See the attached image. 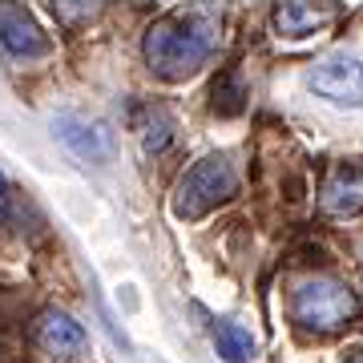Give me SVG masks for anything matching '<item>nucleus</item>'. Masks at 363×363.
Here are the masks:
<instances>
[{
    "instance_id": "nucleus-11",
    "label": "nucleus",
    "mask_w": 363,
    "mask_h": 363,
    "mask_svg": "<svg viewBox=\"0 0 363 363\" xmlns=\"http://www.w3.org/2000/svg\"><path fill=\"white\" fill-rule=\"evenodd\" d=\"M169 142H174V117H169V113H154L150 121H145V130H142L145 154H162Z\"/></svg>"
},
{
    "instance_id": "nucleus-4",
    "label": "nucleus",
    "mask_w": 363,
    "mask_h": 363,
    "mask_svg": "<svg viewBox=\"0 0 363 363\" xmlns=\"http://www.w3.org/2000/svg\"><path fill=\"white\" fill-rule=\"evenodd\" d=\"M315 97H323L331 105H347V109H363V65L347 52H331L323 61H315L307 73Z\"/></svg>"
},
{
    "instance_id": "nucleus-1",
    "label": "nucleus",
    "mask_w": 363,
    "mask_h": 363,
    "mask_svg": "<svg viewBox=\"0 0 363 363\" xmlns=\"http://www.w3.org/2000/svg\"><path fill=\"white\" fill-rule=\"evenodd\" d=\"M218 21L222 16L214 9H174L157 16L142 40L150 73L162 81H186L202 73L218 49Z\"/></svg>"
},
{
    "instance_id": "nucleus-3",
    "label": "nucleus",
    "mask_w": 363,
    "mask_h": 363,
    "mask_svg": "<svg viewBox=\"0 0 363 363\" xmlns=\"http://www.w3.org/2000/svg\"><path fill=\"white\" fill-rule=\"evenodd\" d=\"M238 194V169L226 154H206L198 166L186 169V178L174 190V214L186 222L206 218L214 206L230 202Z\"/></svg>"
},
{
    "instance_id": "nucleus-12",
    "label": "nucleus",
    "mask_w": 363,
    "mask_h": 363,
    "mask_svg": "<svg viewBox=\"0 0 363 363\" xmlns=\"http://www.w3.org/2000/svg\"><path fill=\"white\" fill-rule=\"evenodd\" d=\"M214 109H218V113H238V109H242V85H238L234 73L214 81Z\"/></svg>"
},
{
    "instance_id": "nucleus-10",
    "label": "nucleus",
    "mask_w": 363,
    "mask_h": 363,
    "mask_svg": "<svg viewBox=\"0 0 363 363\" xmlns=\"http://www.w3.org/2000/svg\"><path fill=\"white\" fill-rule=\"evenodd\" d=\"M214 347H218V355L226 363H250L255 359V335H250L247 327L230 323V319H222L218 327H214Z\"/></svg>"
},
{
    "instance_id": "nucleus-5",
    "label": "nucleus",
    "mask_w": 363,
    "mask_h": 363,
    "mask_svg": "<svg viewBox=\"0 0 363 363\" xmlns=\"http://www.w3.org/2000/svg\"><path fill=\"white\" fill-rule=\"evenodd\" d=\"M319 206L331 218H351L363 210V157L335 162L319 186Z\"/></svg>"
},
{
    "instance_id": "nucleus-6",
    "label": "nucleus",
    "mask_w": 363,
    "mask_h": 363,
    "mask_svg": "<svg viewBox=\"0 0 363 363\" xmlns=\"http://www.w3.org/2000/svg\"><path fill=\"white\" fill-rule=\"evenodd\" d=\"M33 339H37V347L52 359H77L89 351V335H85V327L73 319L69 311H49L37 315V327H33Z\"/></svg>"
},
{
    "instance_id": "nucleus-9",
    "label": "nucleus",
    "mask_w": 363,
    "mask_h": 363,
    "mask_svg": "<svg viewBox=\"0 0 363 363\" xmlns=\"http://www.w3.org/2000/svg\"><path fill=\"white\" fill-rule=\"evenodd\" d=\"M335 21V9H319V4H279L271 13V25L279 37H311V33H319V28H327Z\"/></svg>"
},
{
    "instance_id": "nucleus-8",
    "label": "nucleus",
    "mask_w": 363,
    "mask_h": 363,
    "mask_svg": "<svg viewBox=\"0 0 363 363\" xmlns=\"http://www.w3.org/2000/svg\"><path fill=\"white\" fill-rule=\"evenodd\" d=\"M49 49V37L40 33V25L25 9H16V4H4L0 9V52L4 57H45Z\"/></svg>"
},
{
    "instance_id": "nucleus-14",
    "label": "nucleus",
    "mask_w": 363,
    "mask_h": 363,
    "mask_svg": "<svg viewBox=\"0 0 363 363\" xmlns=\"http://www.w3.org/2000/svg\"><path fill=\"white\" fill-rule=\"evenodd\" d=\"M343 363H363V347H351L347 355H343Z\"/></svg>"
},
{
    "instance_id": "nucleus-13",
    "label": "nucleus",
    "mask_w": 363,
    "mask_h": 363,
    "mask_svg": "<svg viewBox=\"0 0 363 363\" xmlns=\"http://www.w3.org/2000/svg\"><path fill=\"white\" fill-rule=\"evenodd\" d=\"M9 206H13V190H9V178L0 174V222H9Z\"/></svg>"
},
{
    "instance_id": "nucleus-7",
    "label": "nucleus",
    "mask_w": 363,
    "mask_h": 363,
    "mask_svg": "<svg viewBox=\"0 0 363 363\" xmlns=\"http://www.w3.org/2000/svg\"><path fill=\"white\" fill-rule=\"evenodd\" d=\"M52 133L61 138L69 154L85 157V162H105V157L113 154V138L105 130L101 121H93V117H81V113H61L52 121Z\"/></svg>"
},
{
    "instance_id": "nucleus-2",
    "label": "nucleus",
    "mask_w": 363,
    "mask_h": 363,
    "mask_svg": "<svg viewBox=\"0 0 363 363\" xmlns=\"http://www.w3.org/2000/svg\"><path fill=\"white\" fill-rule=\"evenodd\" d=\"M359 315V298L343 279L335 274H311L295 286L291 295V319H295L303 331H319V335H331L339 327H347L351 319Z\"/></svg>"
}]
</instances>
